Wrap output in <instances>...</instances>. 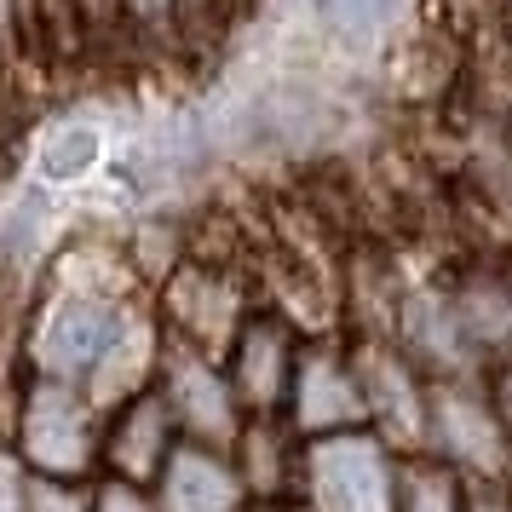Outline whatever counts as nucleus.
<instances>
[{
	"label": "nucleus",
	"instance_id": "obj_13",
	"mask_svg": "<svg viewBox=\"0 0 512 512\" xmlns=\"http://www.w3.org/2000/svg\"><path fill=\"white\" fill-rule=\"evenodd\" d=\"M415 0H305V29L334 64H374L392 47Z\"/></svg>",
	"mask_w": 512,
	"mask_h": 512
},
{
	"label": "nucleus",
	"instance_id": "obj_7",
	"mask_svg": "<svg viewBox=\"0 0 512 512\" xmlns=\"http://www.w3.org/2000/svg\"><path fill=\"white\" fill-rule=\"evenodd\" d=\"M156 392H162L167 415L179 420V432L196 443H225L236 438V426H242V403L231 392V374L225 363L202 346H185V340H173L167 334L162 346V363H156Z\"/></svg>",
	"mask_w": 512,
	"mask_h": 512
},
{
	"label": "nucleus",
	"instance_id": "obj_1",
	"mask_svg": "<svg viewBox=\"0 0 512 512\" xmlns=\"http://www.w3.org/2000/svg\"><path fill=\"white\" fill-rule=\"evenodd\" d=\"M12 346H18L29 374L70 380L98 409H116L133 392L156 386L167 328L127 271L81 277L70 259H58L52 282L41 288V300L29 305Z\"/></svg>",
	"mask_w": 512,
	"mask_h": 512
},
{
	"label": "nucleus",
	"instance_id": "obj_15",
	"mask_svg": "<svg viewBox=\"0 0 512 512\" xmlns=\"http://www.w3.org/2000/svg\"><path fill=\"white\" fill-rule=\"evenodd\" d=\"M167 305H185V311H156L167 334H173V340H185V346L213 351V357L225 351V340L236 334V323L248 317V311H242V300H236L231 282L202 277V271H185V277L173 282Z\"/></svg>",
	"mask_w": 512,
	"mask_h": 512
},
{
	"label": "nucleus",
	"instance_id": "obj_5",
	"mask_svg": "<svg viewBox=\"0 0 512 512\" xmlns=\"http://www.w3.org/2000/svg\"><path fill=\"white\" fill-rule=\"evenodd\" d=\"M351 363H357V380H363L369 432L386 438L397 455H420V449H426V397H432V374L420 369L392 334H357V340H351Z\"/></svg>",
	"mask_w": 512,
	"mask_h": 512
},
{
	"label": "nucleus",
	"instance_id": "obj_18",
	"mask_svg": "<svg viewBox=\"0 0 512 512\" xmlns=\"http://www.w3.org/2000/svg\"><path fill=\"white\" fill-rule=\"evenodd\" d=\"M24 512H93V478H29Z\"/></svg>",
	"mask_w": 512,
	"mask_h": 512
},
{
	"label": "nucleus",
	"instance_id": "obj_3",
	"mask_svg": "<svg viewBox=\"0 0 512 512\" xmlns=\"http://www.w3.org/2000/svg\"><path fill=\"white\" fill-rule=\"evenodd\" d=\"M6 443L24 455L35 478H98V443H104V409L70 380L29 374L24 403Z\"/></svg>",
	"mask_w": 512,
	"mask_h": 512
},
{
	"label": "nucleus",
	"instance_id": "obj_4",
	"mask_svg": "<svg viewBox=\"0 0 512 512\" xmlns=\"http://www.w3.org/2000/svg\"><path fill=\"white\" fill-rule=\"evenodd\" d=\"M403 455L369 426L305 438L300 507L305 512H397Z\"/></svg>",
	"mask_w": 512,
	"mask_h": 512
},
{
	"label": "nucleus",
	"instance_id": "obj_22",
	"mask_svg": "<svg viewBox=\"0 0 512 512\" xmlns=\"http://www.w3.org/2000/svg\"><path fill=\"white\" fill-rule=\"evenodd\" d=\"M466 512H512V495H507V484L466 489Z\"/></svg>",
	"mask_w": 512,
	"mask_h": 512
},
{
	"label": "nucleus",
	"instance_id": "obj_27",
	"mask_svg": "<svg viewBox=\"0 0 512 512\" xmlns=\"http://www.w3.org/2000/svg\"><path fill=\"white\" fill-rule=\"evenodd\" d=\"M507 179H512V127H507Z\"/></svg>",
	"mask_w": 512,
	"mask_h": 512
},
{
	"label": "nucleus",
	"instance_id": "obj_12",
	"mask_svg": "<svg viewBox=\"0 0 512 512\" xmlns=\"http://www.w3.org/2000/svg\"><path fill=\"white\" fill-rule=\"evenodd\" d=\"M110 156H116V127H110V116H98V110H64V116H52L35 133V144H29V185L64 196V190L87 185Z\"/></svg>",
	"mask_w": 512,
	"mask_h": 512
},
{
	"label": "nucleus",
	"instance_id": "obj_17",
	"mask_svg": "<svg viewBox=\"0 0 512 512\" xmlns=\"http://www.w3.org/2000/svg\"><path fill=\"white\" fill-rule=\"evenodd\" d=\"M466 478L449 472L432 455H403V484H397V512H466Z\"/></svg>",
	"mask_w": 512,
	"mask_h": 512
},
{
	"label": "nucleus",
	"instance_id": "obj_9",
	"mask_svg": "<svg viewBox=\"0 0 512 512\" xmlns=\"http://www.w3.org/2000/svg\"><path fill=\"white\" fill-rule=\"evenodd\" d=\"M179 438H185V432H179V420L167 415L162 392H156V386H144V392H133L127 403L104 409L98 478H127V484H144V489H150Z\"/></svg>",
	"mask_w": 512,
	"mask_h": 512
},
{
	"label": "nucleus",
	"instance_id": "obj_21",
	"mask_svg": "<svg viewBox=\"0 0 512 512\" xmlns=\"http://www.w3.org/2000/svg\"><path fill=\"white\" fill-rule=\"evenodd\" d=\"M489 392H495L501 426H507V438H512V363H495V369H489Z\"/></svg>",
	"mask_w": 512,
	"mask_h": 512
},
{
	"label": "nucleus",
	"instance_id": "obj_20",
	"mask_svg": "<svg viewBox=\"0 0 512 512\" xmlns=\"http://www.w3.org/2000/svg\"><path fill=\"white\" fill-rule=\"evenodd\" d=\"M29 472L24 466V455L12 449V443L0 438V512H24V501H29Z\"/></svg>",
	"mask_w": 512,
	"mask_h": 512
},
{
	"label": "nucleus",
	"instance_id": "obj_23",
	"mask_svg": "<svg viewBox=\"0 0 512 512\" xmlns=\"http://www.w3.org/2000/svg\"><path fill=\"white\" fill-rule=\"evenodd\" d=\"M179 6H185V0H121V12H127V18H150V24H162V18H173V12H179Z\"/></svg>",
	"mask_w": 512,
	"mask_h": 512
},
{
	"label": "nucleus",
	"instance_id": "obj_8",
	"mask_svg": "<svg viewBox=\"0 0 512 512\" xmlns=\"http://www.w3.org/2000/svg\"><path fill=\"white\" fill-rule=\"evenodd\" d=\"M300 346L305 334L288 317H277V311H248L236 323V334L219 351V363L231 374V392L242 403V415H282Z\"/></svg>",
	"mask_w": 512,
	"mask_h": 512
},
{
	"label": "nucleus",
	"instance_id": "obj_14",
	"mask_svg": "<svg viewBox=\"0 0 512 512\" xmlns=\"http://www.w3.org/2000/svg\"><path fill=\"white\" fill-rule=\"evenodd\" d=\"M225 449H231V466L254 507L259 501H300L305 438L282 415H248Z\"/></svg>",
	"mask_w": 512,
	"mask_h": 512
},
{
	"label": "nucleus",
	"instance_id": "obj_26",
	"mask_svg": "<svg viewBox=\"0 0 512 512\" xmlns=\"http://www.w3.org/2000/svg\"><path fill=\"white\" fill-rule=\"evenodd\" d=\"M75 6H87V12H93V6L98 12H121V0H75Z\"/></svg>",
	"mask_w": 512,
	"mask_h": 512
},
{
	"label": "nucleus",
	"instance_id": "obj_28",
	"mask_svg": "<svg viewBox=\"0 0 512 512\" xmlns=\"http://www.w3.org/2000/svg\"><path fill=\"white\" fill-rule=\"evenodd\" d=\"M507 495H512V478H507Z\"/></svg>",
	"mask_w": 512,
	"mask_h": 512
},
{
	"label": "nucleus",
	"instance_id": "obj_24",
	"mask_svg": "<svg viewBox=\"0 0 512 512\" xmlns=\"http://www.w3.org/2000/svg\"><path fill=\"white\" fill-rule=\"evenodd\" d=\"M248 512H305L300 501H259V507H248Z\"/></svg>",
	"mask_w": 512,
	"mask_h": 512
},
{
	"label": "nucleus",
	"instance_id": "obj_11",
	"mask_svg": "<svg viewBox=\"0 0 512 512\" xmlns=\"http://www.w3.org/2000/svg\"><path fill=\"white\" fill-rule=\"evenodd\" d=\"M150 501H156V512H248L254 507L231 466V449L196 443V438L173 443V455L162 461L156 484H150Z\"/></svg>",
	"mask_w": 512,
	"mask_h": 512
},
{
	"label": "nucleus",
	"instance_id": "obj_10",
	"mask_svg": "<svg viewBox=\"0 0 512 512\" xmlns=\"http://www.w3.org/2000/svg\"><path fill=\"white\" fill-rule=\"evenodd\" d=\"M392 340L409 351L432 380H438V374H489L478 346H472V334H466L455 288H409L403 305H397Z\"/></svg>",
	"mask_w": 512,
	"mask_h": 512
},
{
	"label": "nucleus",
	"instance_id": "obj_6",
	"mask_svg": "<svg viewBox=\"0 0 512 512\" xmlns=\"http://www.w3.org/2000/svg\"><path fill=\"white\" fill-rule=\"evenodd\" d=\"M282 420H288L300 438H328V432H357V426H369L363 380H357V363H351V340H334V334L305 340L300 363H294V380H288Z\"/></svg>",
	"mask_w": 512,
	"mask_h": 512
},
{
	"label": "nucleus",
	"instance_id": "obj_2",
	"mask_svg": "<svg viewBox=\"0 0 512 512\" xmlns=\"http://www.w3.org/2000/svg\"><path fill=\"white\" fill-rule=\"evenodd\" d=\"M449 472H461L472 489L512 478V438L501 426L489 374H438L426 397V449Z\"/></svg>",
	"mask_w": 512,
	"mask_h": 512
},
{
	"label": "nucleus",
	"instance_id": "obj_25",
	"mask_svg": "<svg viewBox=\"0 0 512 512\" xmlns=\"http://www.w3.org/2000/svg\"><path fill=\"white\" fill-rule=\"evenodd\" d=\"M489 6H495V18H501V24H507V35H512V0H489Z\"/></svg>",
	"mask_w": 512,
	"mask_h": 512
},
{
	"label": "nucleus",
	"instance_id": "obj_16",
	"mask_svg": "<svg viewBox=\"0 0 512 512\" xmlns=\"http://www.w3.org/2000/svg\"><path fill=\"white\" fill-rule=\"evenodd\" d=\"M466 317V334L484 357V369L512 363V271H484V277H466L455 288Z\"/></svg>",
	"mask_w": 512,
	"mask_h": 512
},
{
	"label": "nucleus",
	"instance_id": "obj_19",
	"mask_svg": "<svg viewBox=\"0 0 512 512\" xmlns=\"http://www.w3.org/2000/svg\"><path fill=\"white\" fill-rule=\"evenodd\" d=\"M93 512H156L150 489L127 478H93Z\"/></svg>",
	"mask_w": 512,
	"mask_h": 512
}]
</instances>
